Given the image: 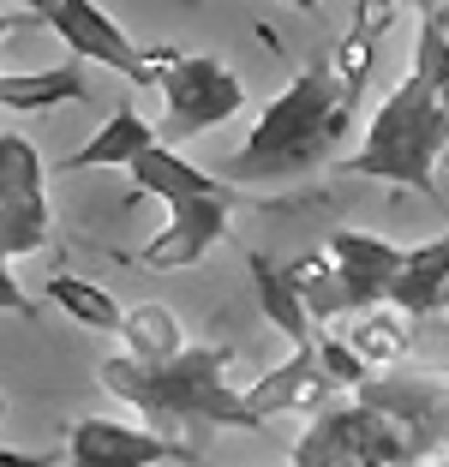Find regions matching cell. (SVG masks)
<instances>
[{
    "mask_svg": "<svg viewBox=\"0 0 449 467\" xmlns=\"http://www.w3.org/2000/svg\"><path fill=\"white\" fill-rule=\"evenodd\" d=\"M0 420H6V396H0Z\"/></svg>",
    "mask_w": 449,
    "mask_h": 467,
    "instance_id": "obj_26",
    "label": "cell"
},
{
    "mask_svg": "<svg viewBox=\"0 0 449 467\" xmlns=\"http://www.w3.org/2000/svg\"><path fill=\"white\" fill-rule=\"evenodd\" d=\"M48 300L60 306V312L72 317V324H84V330H96V336H120V324H126V312H120V300H114L109 288H96V282H84V275H48Z\"/></svg>",
    "mask_w": 449,
    "mask_h": 467,
    "instance_id": "obj_16",
    "label": "cell"
},
{
    "mask_svg": "<svg viewBox=\"0 0 449 467\" xmlns=\"http://www.w3.org/2000/svg\"><path fill=\"white\" fill-rule=\"evenodd\" d=\"M252 288H258V312L287 336V348H312L318 342V317L299 294V282L287 275V264H276L270 252H252Z\"/></svg>",
    "mask_w": 449,
    "mask_h": 467,
    "instance_id": "obj_12",
    "label": "cell"
},
{
    "mask_svg": "<svg viewBox=\"0 0 449 467\" xmlns=\"http://www.w3.org/2000/svg\"><path fill=\"white\" fill-rule=\"evenodd\" d=\"M48 174L25 132H0V264L48 246Z\"/></svg>",
    "mask_w": 449,
    "mask_h": 467,
    "instance_id": "obj_5",
    "label": "cell"
},
{
    "mask_svg": "<svg viewBox=\"0 0 449 467\" xmlns=\"http://www.w3.org/2000/svg\"><path fill=\"white\" fill-rule=\"evenodd\" d=\"M444 138H449V109L437 97V84L425 72H408L383 97V109L371 114L360 150L341 156V168L383 180V186H402V192H420L425 204H444V186H437Z\"/></svg>",
    "mask_w": 449,
    "mask_h": 467,
    "instance_id": "obj_3",
    "label": "cell"
},
{
    "mask_svg": "<svg viewBox=\"0 0 449 467\" xmlns=\"http://www.w3.org/2000/svg\"><path fill=\"white\" fill-rule=\"evenodd\" d=\"M48 30H55L60 42H67L72 60H96V67L120 72V78L132 84H156V72H150V55L138 48L132 36H126L120 25H114L96 0H55V13H48Z\"/></svg>",
    "mask_w": 449,
    "mask_h": 467,
    "instance_id": "obj_7",
    "label": "cell"
},
{
    "mask_svg": "<svg viewBox=\"0 0 449 467\" xmlns=\"http://www.w3.org/2000/svg\"><path fill=\"white\" fill-rule=\"evenodd\" d=\"M0 312H6V317H37V300H30V294L13 282V270H6V264H0Z\"/></svg>",
    "mask_w": 449,
    "mask_h": 467,
    "instance_id": "obj_20",
    "label": "cell"
},
{
    "mask_svg": "<svg viewBox=\"0 0 449 467\" xmlns=\"http://www.w3.org/2000/svg\"><path fill=\"white\" fill-rule=\"evenodd\" d=\"M144 55H150V72H156V90H162V102H168L162 126H156L162 144H192L198 132L228 126L234 114L245 109V84H240V72H234L228 60L180 55V48H168V42H156V48H144Z\"/></svg>",
    "mask_w": 449,
    "mask_h": 467,
    "instance_id": "obj_4",
    "label": "cell"
},
{
    "mask_svg": "<svg viewBox=\"0 0 449 467\" xmlns=\"http://www.w3.org/2000/svg\"><path fill=\"white\" fill-rule=\"evenodd\" d=\"M354 109L360 97L341 84L336 60L312 55L287 78L282 97H270V109L258 114L252 138L222 168V180L228 186H287V180L318 174L329 156H341V144L354 132Z\"/></svg>",
    "mask_w": 449,
    "mask_h": 467,
    "instance_id": "obj_1",
    "label": "cell"
},
{
    "mask_svg": "<svg viewBox=\"0 0 449 467\" xmlns=\"http://www.w3.org/2000/svg\"><path fill=\"white\" fill-rule=\"evenodd\" d=\"M354 13H360V18H354V30H348V36L329 48V60H336L341 84H348V90L360 97V90H366V78H371V55H378V36L395 25V0H360Z\"/></svg>",
    "mask_w": 449,
    "mask_h": 467,
    "instance_id": "obj_15",
    "label": "cell"
},
{
    "mask_svg": "<svg viewBox=\"0 0 449 467\" xmlns=\"http://www.w3.org/2000/svg\"><path fill=\"white\" fill-rule=\"evenodd\" d=\"M18 6H30V13H42V25H48V13H55V0H18Z\"/></svg>",
    "mask_w": 449,
    "mask_h": 467,
    "instance_id": "obj_23",
    "label": "cell"
},
{
    "mask_svg": "<svg viewBox=\"0 0 449 467\" xmlns=\"http://www.w3.org/2000/svg\"><path fill=\"white\" fill-rule=\"evenodd\" d=\"M25 25H42V13H0V36H13V30H25Z\"/></svg>",
    "mask_w": 449,
    "mask_h": 467,
    "instance_id": "obj_22",
    "label": "cell"
},
{
    "mask_svg": "<svg viewBox=\"0 0 449 467\" xmlns=\"http://www.w3.org/2000/svg\"><path fill=\"white\" fill-rule=\"evenodd\" d=\"M329 396H336V384H329L324 359H318V342L312 348H294L282 366L264 371L258 384L245 389V401H252V413H258V420H276V413H287V408H312L318 413Z\"/></svg>",
    "mask_w": 449,
    "mask_h": 467,
    "instance_id": "obj_9",
    "label": "cell"
},
{
    "mask_svg": "<svg viewBox=\"0 0 449 467\" xmlns=\"http://www.w3.org/2000/svg\"><path fill=\"white\" fill-rule=\"evenodd\" d=\"M0 467H55L48 450H0Z\"/></svg>",
    "mask_w": 449,
    "mask_h": 467,
    "instance_id": "obj_21",
    "label": "cell"
},
{
    "mask_svg": "<svg viewBox=\"0 0 449 467\" xmlns=\"http://www.w3.org/2000/svg\"><path fill=\"white\" fill-rule=\"evenodd\" d=\"M240 204H252L240 186H228V192H198V198L168 204V228L138 252V264H144V270H192V264H204L210 246L228 234V222H234Z\"/></svg>",
    "mask_w": 449,
    "mask_h": 467,
    "instance_id": "obj_6",
    "label": "cell"
},
{
    "mask_svg": "<svg viewBox=\"0 0 449 467\" xmlns=\"http://www.w3.org/2000/svg\"><path fill=\"white\" fill-rule=\"evenodd\" d=\"M120 342H126V354H138V359H168V354L186 348V336H180V317L168 312V306H132L126 324H120Z\"/></svg>",
    "mask_w": 449,
    "mask_h": 467,
    "instance_id": "obj_17",
    "label": "cell"
},
{
    "mask_svg": "<svg viewBox=\"0 0 449 467\" xmlns=\"http://www.w3.org/2000/svg\"><path fill=\"white\" fill-rule=\"evenodd\" d=\"M156 144V126L144 120L138 109H114L102 120V132L84 138L72 156H60L55 174H84V168H132V156H144Z\"/></svg>",
    "mask_w": 449,
    "mask_h": 467,
    "instance_id": "obj_13",
    "label": "cell"
},
{
    "mask_svg": "<svg viewBox=\"0 0 449 467\" xmlns=\"http://www.w3.org/2000/svg\"><path fill=\"white\" fill-rule=\"evenodd\" d=\"M444 6H449V0H420V18L425 13H444Z\"/></svg>",
    "mask_w": 449,
    "mask_h": 467,
    "instance_id": "obj_25",
    "label": "cell"
},
{
    "mask_svg": "<svg viewBox=\"0 0 449 467\" xmlns=\"http://www.w3.org/2000/svg\"><path fill=\"white\" fill-rule=\"evenodd\" d=\"M348 342L360 348V359H366L371 371H383V366H395V359H402V348H408V330H402V324H395V317H360L354 324V336H348Z\"/></svg>",
    "mask_w": 449,
    "mask_h": 467,
    "instance_id": "obj_18",
    "label": "cell"
},
{
    "mask_svg": "<svg viewBox=\"0 0 449 467\" xmlns=\"http://www.w3.org/2000/svg\"><path fill=\"white\" fill-rule=\"evenodd\" d=\"M162 462H198V450L120 420H72L67 426V467H162Z\"/></svg>",
    "mask_w": 449,
    "mask_h": 467,
    "instance_id": "obj_8",
    "label": "cell"
},
{
    "mask_svg": "<svg viewBox=\"0 0 449 467\" xmlns=\"http://www.w3.org/2000/svg\"><path fill=\"white\" fill-rule=\"evenodd\" d=\"M234 359H240V348H228V342H198V348H180L168 359L126 354V359L102 366V384L120 401H132L162 438L198 450L216 426H228V431L264 426L258 413H252V401H245V389H228Z\"/></svg>",
    "mask_w": 449,
    "mask_h": 467,
    "instance_id": "obj_2",
    "label": "cell"
},
{
    "mask_svg": "<svg viewBox=\"0 0 449 467\" xmlns=\"http://www.w3.org/2000/svg\"><path fill=\"white\" fill-rule=\"evenodd\" d=\"M318 359H324V371H329V384H336V389H360L371 378V366L360 359V348L348 342V336L324 330V336H318Z\"/></svg>",
    "mask_w": 449,
    "mask_h": 467,
    "instance_id": "obj_19",
    "label": "cell"
},
{
    "mask_svg": "<svg viewBox=\"0 0 449 467\" xmlns=\"http://www.w3.org/2000/svg\"><path fill=\"white\" fill-rule=\"evenodd\" d=\"M132 204L138 198H156V204H180V198H198V192H228V180L210 174V168H192L174 144H150L144 156H132Z\"/></svg>",
    "mask_w": 449,
    "mask_h": 467,
    "instance_id": "obj_10",
    "label": "cell"
},
{
    "mask_svg": "<svg viewBox=\"0 0 449 467\" xmlns=\"http://www.w3.org/2000/svg\"><path fill=\"white\" fill-rule=\"evenodd\" d=\"M444 162H449V138H444Z\"/></svg>",
    "mask_w": 449,
    "mask_h": 467,
    "instance_id": "obj_27",
    "label": "cell"
},
{
    "mask_svg": "<svg viewBox=\"0 0 449 467\" xmlns=\"http://www.w3.org/2000/svg\"><path fill=\"white\" fill-rule=\"evenodd\" d=\"M90 97V78H84V60H60L48 72H0V109L6 114H48L67 109V102Z\"/></svg>",
    "mask_w": 449,
    "mask_h": 467,
    "instance_id": "obj_14",
    "label": "cell"
},
{
    "mask_svg": "<svg viewBox=\"0 0 449 467\" xmlns=\"http://www.w3.org/2000/svg\"><path fill=\"white\" fill-rule=\"evenodd\" d=\"M282 6H294V13H318V0H282Z\"/></svg>",
    "mask_w": 449,
    "mask_h": 467,
    "instance_id": "obj_24",
    "label": "cell"
},
{
    "mask_svg": "<svg viewBox=\"0 0 449 467\" xmlns=\"http://www.w3.org/2000/svg\"><path fill=\"white\" fill-rule=\"evenodd\" d=\"M444 294H449V228L425 246H408V258L390 282V306L402 317H432L444 312Z\"/></svg>",
    "mask_w": 449,
    "mask_h": 467,
    "instance_id": "obj_11",
    "label": "cell"
}]
</instances>
